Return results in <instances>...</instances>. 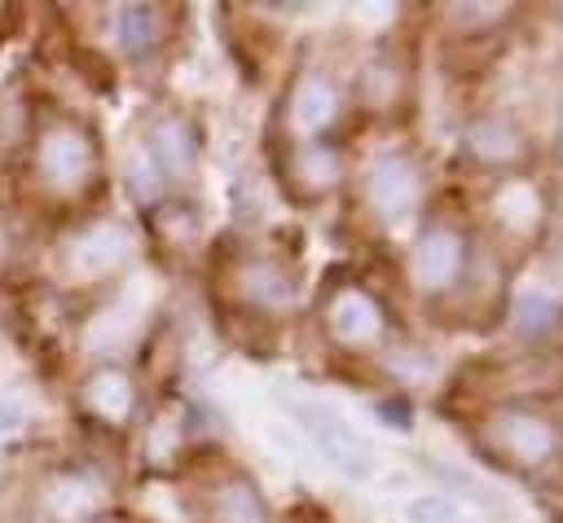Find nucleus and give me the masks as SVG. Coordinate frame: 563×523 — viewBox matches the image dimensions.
Here are the masks:
<instances>
[{
  "instance_id": "nucleus-1",
  "label": "nucleus",
  "mask_w": 563,
  "mask_h": 523,
  "mask_svg": "<svg viewBox=\"0 0 563 523\" xmlns=\"http://www.w3.org/2000/svg\"><path fill=\"white\" fill-rule=\"evenodd\" d=\"M97 136L70 114H53L31 136V185L40 198L66 207L92 193L97 185Z\"/></svg>"
},
{
  "instance_id": "nucleus-2",
  "label": "nucleus",
  "mask_w": 563,
  "mask_h": 523,
  "mask_svg": "<svg viewBox=\"0 0 563 523\" xmlns=\"http://www.w3.org/2000/svg\"><path fill=\"white\" fill-rule=\"evenodd\" d=\"M132 259V229L119 220H88L62 242V272L79 286L114 277Z\"/></svg>"
},
{
  "instance_id": "nucleus-3",
  "label": "nucleus",
  "mask_w": 563,
  "mask_h": 523,
  "mask_svg": "<svg viewBox=\"0 0 563 523\" xmlns=\"http://www.w3.org/2000/svg\"><path fill=\"white\" fill-rule=\"evenodd\" d=\"M35 505H40L44 523H97V514L106 505V479L84 466L53 470L40 483Z\"/></svg>"
},
{
  "instance_id": "nucleus-4",
  "label": "nucleus",
  "mask_w": 563,
  "mask_h": 523,
  "mask_svg": "<svg viewBox=\"0 0 563 523\" xmlns=\"http://www.w3.org/2000/svg\"><path fill=\"white\" fill-rule=\"evenodd\" d=\"M295 418L303 422V431L312 435V444L321 448L325 461H334L352 479L369 475V461H374L369 444H365V435L339 409H330V404H295Z\"/></svg>"
},
{
  "instance_id": "nucleus-5",
  "label": "nucleus",
  "mask_w": 563,
  "mask_h": 523,
  "mask_svg": "<svg viewBox=\"0 0 563 523\" xmlns=\"http://www.w3.org/2000/svg\"><path fill=\"white\" fill-rule=\"evenodd\" d=\"M79 404H84V413H88L92 422L119 431V426H128L132 413H136V382H132L128 369H119V365H101V369H92V374L84 378V387H79Z\"/></svg>"
},
{
  "instance_id": "nucleus-6",
  "label": "nucleus",
  "mask_w": 563,
  "mask_h": 523,
  "mask_svg": "<svg viewBox=\"0 0 563 523\" xmlns=\"http://www.w3.org/2000/svg\"><path fill=\"white\" fill-rule=\"evenodd\" d=\"M145 154H150V163L158 167L163 180L185 185L194 176V167H198V132H194V123L185 114L154 119L150 141H145Z\"/></svg>"
},
{
  "instance_id": "nucleus-7",
  "label": "nucleus",
  "mask_w": 563,
  "mask_h": 523,
  "mask_svg": "<svg viewBox=\"0 0 563 523\" xmlns=\"http://www.w3.org/2000/svg\"><path fill=\"white\" fill-rule=\"evenodd\" d=\"M325 325L343 347H365L383 334V312L365 290L347 286L325 303Z\"/></svg>"
},
{
  "instance_id": "nucleus-8",
  "label": "nucleus",
  "mask_w": 563,
  "mask_h": 523,
  "mask_svg": "<svg viewBox=\"0 0 563 523\" xmlns=\"http://www.w3.org/2000/svg\"><path fill=\"white\" fill-rule=\"evenodd\" d=\"M207 519L211 523H273L264 497L242 475H224V479L211 483V492H207Z\"/></svg>"
},
{
  "instance_id": "nucleus-9",
  "label": "nucleus",
  "mask_w": 563,
  "mask_h": 523,
  "mask_svg": "<svg viewBox=\"0 0 563 523\" xmlns=\"http://www.w3.org/2000/svg\"><path fill=\"white\" fill-rule=\"evenodd\" d=\"M413 198H418V176H413L409 158H400V154L378 158L374 171H369V202H374L387 220H400V215L413 207Z\"/></svg>"
},
{
  "instance_id": "nucleus-10",
  "label": "nucleus",
  "mask_w": 563,
  "mask_h": 523,
  "mask_svg": "<svg viewBox=\"0 0 563 523\" xmlns=\"http://www.w3.org/2000/svg\"><path fill=\"white\" fill-rule=\"evenodd\" d=\"M286 110H290V123H295L303 136H317L321 127L334 123V114H339V92H334V84H330L325 75H303V79L295 84Z\"/></svg>"
},
{
  "instance_id": "nucleus-11",
  "label": "nucleus",
  "mask_w": 563,
  "mask_h": 523,
  "mask_svg": "<svg viewBox=\"0 0 563 523\" xmlns=\"http://www.w3.org/2000/svg\"><path fill=\"white\" fill-rule=\"evenodd\" d=\"M457 264H462V242L449 229H427L418 237V246H413V277L427 290H444L457 277Z\"/></svg>"
},
{
  "instance_id": "nucleus-12",
  "label": "nucleus",
  "mask_w": 563,
  "mask_h": 523,
  "mask_svg": "<svg viewBox=\"0 0 563 523\" xmlns=\"http://www.w3.org/2000/svg\"><path fill=\"white\" fill-rule=\"evenodd\" d=\"M238 290L246 303L260 308H286L295 299V277L277 259H251L238 268Z\"/></svg>"
},
{
  "instance_id": "nucleus-13",
  "label": "nucleus",
  "mask_w": 563,
  "mask_h": 523,
  "mask_svg": "<svg viewBox=\"0 0 563 523\" xmlns=\"http://www.w3.org/2000/svg\"><path fill=\"white\" fill-rule=\"evenodd\" d=\"M497 439L523 466H537V461H545L554 453V431L541 418H523V413H506L497 422Z\"/></svg>"
},
{
  "instance_id": "nucleus-14",
  "label": "nucleus",
  "mask_w": 563,
  "mask_h": 523,
  "mask_svg": "<svg viewBox=\"0 0 563 523\" xmlns=\"http://www.w3.org/2000/svg\"><path fill=\"white\" fill-rule=\"evenodd\" d=\"M114 40L123 53L132 57H145L163 44V13L154 4H123L114 13Z\"/></svg>"
},
{
  "instance_id": "nucleus-15",
  "label": "nucleus",
  "mask_w": 563,
  "mask_h": 523,
  "mask_svg": "<svg viewBox=\"0 0 563 523\" xmlns=\"http://www.w3.org/2000/svg\"><path fill=\"white\" fill-rule=\"evenodd\" d=\"M290 180L303 189V193H321L339 180V154L321 141H308L290 154Z\"/></svg>"
},
{
  "instance_id": "nucleus-16",
  "label": "nucleus",
  "mask_w": 563,
  "mask_h": 523,
  "mask_svg": "<svg viewBox=\"0 0 563 523\" xmlns=\"http://www.w3.org/2000/svg\"><path fill=\"white\" fill-rule=\"evenodd\" d=\"M128 185H132V193H136L141 202H154V198H158L163 176H158V167L150 163V154H145V149L128 158Z\"/></svg>"
},
{
  "instance_id": "nucleus-17",
  "label": "nucleus",
  "mask_w": 563,
  "mask_h": 523,
  "mask_svg": "<svg viewBox=\"0 0 563 523\" xmlns=\"http://www.w3.org/2000/svg\"><path fill=\"white\" fill-rule=\"evenodd\" d=\"M550 321H559L554 303H545V299H537V294H528V299L519 303V325H523L528 334H541Z\"/></svg>"
},
{
  "instance_id": "nucleus-18",
  "label": "nucleus",
  "mask_w": 563,
  "mask_h": 523,
  "mask_svg": "<svg viewBox=\"0 0 563 523\" xmlns=\"http://www.w3.org/2000/svg\"><path fill=\"white\" fill-rule=\"evenodd\" d=\"M409 519L413 523H453V505L440 501V497H427V501H413L409 505Z\"/></svg>"
},
{
  "instance_id": "nucleus-19",
  "label": "nucleus",
  "mask_w": 563,
  "mask_h": 523,
  "mask_svg": "<svg viewBox=\"0 0 563 523\" xmlns=\"http://www.w3.org/2000/svg\"><path fill=\"white\" fill-rule=\"evenodd\" d=\"M18 426H22V409L0 396V435H9V431H18Z\"/></svg>"
}]
</instances>
